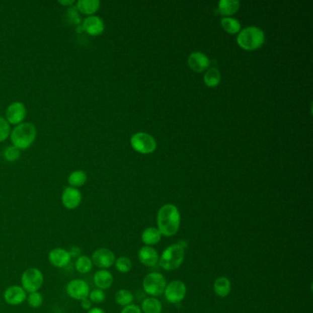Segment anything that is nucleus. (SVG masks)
Returning a JSON list of instances; mask_svg holds the SVG:
<instances>
[{
  "label": "nucleus",
  "instance_id": "31",
  "mask_svg": "<svg viewBox=\"0 0 313 313\" xmlns=\"http://www.w3.org/2000/svg\"><path fill=\"white\" fill-rule=\"evenodd\" d=\"M3 155L7 161L11 163L16 162L21 157V150L14 145H10L4 150Z\"/></svg>",
  "mask_w": 313,
  "mask_h": 313
},
{
  "label": "nucleus",
  "instance_id": "5",
  "mask_svg": "<svg viewBox=\"0 0 313 313\" xmlns=\"http://www.w3.org/2000/svg\"><path fill=\"white\" fill-rule=\"evenodd\" d=\"M21 287L26 292L39 291L44 283V276L42 272L36 267L27 268L22 273L21 278Z\"/></svg>",
  "mask_w": 313,
  "mask_h": 313
},
{
  "label": "nucleus",
  "instance_id": "33",
  "mask_svg": "<svg viewBox=\"0 0 313 313\" xmlns=\"http://www.w3.org/2000/svg\"><path fill=\"white\" fill-rule=\"evenodd\" d=\"M89 298L90 301L94 304H100V303L104 302L106 299V293L102 289L95 288L89 292Z\"/></svg>",
  "mask_w": 313,
  "mask_h": 313
},
{
  "label": "nucleus",
  "instance_id": "21",
  "mask_svg": "<svg viewBox=\"0 0 313 313\" xmlns=\"http://www.w3.org/2000/svg\"><path fill=\"white\" fill-rule=\"evenodd\" d=\"M213 289L218 297H226L229 296L231 290V284L229 278L225 277H218L215 280Z\"/></svg>",
  "mask_w": 313,
  "mask_h": 313
},
{
  "label": "nucleus",
  "instance_id": "13",
  "mask_svg": "<svg viewBox=\"0 0 313 313\" xmlns=\"http://www.w3.org/2000/svg\"><path fill=\"white\" fill-rule=\"evenodd\" d=\"M27 292L21 286L13 285L7 287L3 293V297L7 304L11 306H19L27 299Z\"/></svg>",
  "mask_w": 313,
  "mask_h": 313
},
{
  "label": "nucleus",
  "instance_id": "34",
  "mask_svg": "<svg viewBox=\"0 0 313 313\" xmlns=\"http://www.w3.org/2000/svg\"><path fill=\"white\" fill-rule=\"evenodd\" d=\"M79 14H80V13H79V11L76 10L75 6H72V7H69V8H68V20H69L70 22L76 24V26L82 23V21H81V18H80V15H79Z\"/></svg>",
  "mask_w": 313,
  "mask_h": 313
},
{
  "label": "nucleus",
  "instance_id": "10",
  "mask_svg": "<svg viewBox=\"0 0 313 313\" xmlns=\"http://www.w3.org/2000/svg\"><path fill=\"white\" fill-rule=\"evenodd\" d=\"M131 143L136 151L141 153H149L156 148V141L148 133L139 132L131 137Z\"/></svg>",
  "mask_w": 313,
  "mask_h": 313
},
{
  "label": "nucleus",
  "instance_id": "23",
  "mask_svg": "<svg viewBox=\"0 0 313 313\" xmlns=\"http://www.w3.org/2000/svg\"><path fill=\"white\" fill-rule=\"evenodd\" d=\"M88 181V175L83 170H74L67 178L69 187L79 188L83 187Z\"/></svg>",
  "mask_w": 313,
  "mask_h": 313
},
{
  "label": "nucleus",
  "instance_id": "38",
  "mask_svg": "<svg viewBox=\"0 0 313 313\" xmlns=\"http://www.w3.org/2000/svg\"><path fill=\"white\" fill-rule=\"evenodd\" d=\"M58 3L61 4V5L65 6V7H67V8L72 7V6L75 4V2H74L73 0H59Z\"/></svg>",
  "mask_w": 313,
  "mask_h": 313
},
{
  "label": "nucleus",
  "instance_id": "36",
  "mask_svg": "<svg viewBox=\"0 0 313 313\" xmlns=\"http://www.w3.org/2000/svg\"><path fill=\"white\" fill-rule=\"evenodd\" d=\"M69 255L71 256V258H79V256H82V250L79 246H73L68 250Z\"/></svg>",
  "mask_w": 313,
  "mask_h": 313
},
{
  "label": "nucleus",
  "instance_id": "4",
  "mask_svg": "<svg viewBox=\"0 0 313 313\" xmlns=\"http://www.w3.org/2000/svg\"><path fill=\"white\" fill-rule=\"evenodd\" d=\"M237 42L241 47L246 50H255L262 46L265 42V33L257 27H248L241 31Z\"/></svg>",
  "mask_w": 313,
  "mask_h": 313
},
{
  "label": "nucleus",
  "instance_id": "14",
  "mask_svg": "<svg viewBox=\"0 0 313 313\" xmlns=\"http://www.w3.org/2000/svg\"><path fill=\"white\" fill-rule=\"evenodd\" d=\"M71 256L68 253V250L61 247L53 248L49 252L48 260L52 266L56 268H63L69 265L71 262Z\"/></svg>",
  "mask_w": 313,
  "mask_h": 313
},
{
  "label": "nucleus",
  "instance_id": "6",
  "mask_svg": "<svg viewBox=\"0 0 313 313\" xmlns=\"http://www.w3.org/2000/svg\"><path fill=\"white\" fill-rule=\"evenodd\" d=\"M167 279L162 274L157 272L149 273L142 281L143 290L151 297H159L165 292L167 287Z\"/></svg>",
  "mask_w": 313,
  "mask_h": 313
},
{
  "label": "nucleus",
  "instance_id": "16",
  "mask_svg": "<svg viewBox=\"0 0 313 313\" xmlns=\"http://www.w3.org/2000/svg\"><path fill=\"white\" fill-rule=\"evenodd\" d=\"M138 259L143 266L153 267L159 261V255L152 246H142L138 251Z\"/></svg>",
  "mask_w": 313,
  "mask_h": 313
},
{
  "label": "nucleus",
  "instance_id": "17",
  "mask_svg": "<svg viewBox=\"0 0 313 313\" xmlns=\"http://www.w3.org/2000/svg\"><path fill=\"white\" fill-rule=\"evenodd\" d=\"M113 280V276L108 269H99L95 273L93 277L95 286L102 290L109 289L112 286Z\"/></svg>",
  "mask_w": 313,
  "mask_h": 313
},
{
  "label": "nucleus",
  "instance_id": "11",
  "mask_svg": "<svg viewBox=\"0 0 313 313\" xmlns=\"http://www.w3.org/2000/svg\"><path fill=\"white\" fill-rule=\"evenodd\" d=\"M27 116V110L25 105L21 101H14L6 110V120L11 125H19L22 123Z\"/></svg>",
  "mask_w": 313,
  "mask_h": 313
},
{
  "label": "nucleus",
  "instance_id": "1",
  "mask_svg": "<svg viewBox=\"0 0 313 313\" xmlns=\"http://www.w3.org/2000/svg\"><path fill=\"white\" fill-rule=\"evenodd\" d=\"M157 229L161 234L171 237L178 233L181 217L178 208L173 204H166L157 213Z\"/></svg>",
  "mask_w": 313,
  "mask_h": 313
},
{
  "label": "nucleus",
  "instance_id": "26",
  "mask_svg": "<svg viewBox=\"0 0 313 313\" xmlns=\"http://www.w3.org/2000/svg\"><path fill=\"white\" fill-rule=\"evenodd\" d=\"M134 300L132 293L128 289H120L115 294V301L118 305L124 308L128 305H131Z\"/></svg>",
  "mask_w": 313,
  "mask_h": 313
},
{
  "label": "nucleus",
  "instance_id": "8",
  "mask_svg": "<svg viewBox=\"0 0 313 313\" xmlns=\"http://www.w3.org/2000/svg\"><path fill=\"white\" fill-rule=\"evenodd\" d=\"M65 290L69 297L79 301H81L85 298L89 297V292H90L89 284L80 278L72 279L68 282Z\"/></svg>",
  "mask_w": 313,
  "mask_h": 313
},
{
  "label": "nucleus",
  "instance_id": "30",
  "mask_svg": "<svg viewBox=\"0 0 313 313\" xmlns=\"http://www.w3.org/2000/svg\"><path fill=\"white\" fill-rule=\"evenodd\" d=\"M28 305L32 308H38L42 307L43 304V296L39 291L30 293L27 296Z\"/></svg>",
  "mask_w": 313,
  "mask_h": 313
},
{
  "label": "nucleus",
  "instance_id": "28",
  "mask_svg": "<svg viewBox=\"0 0 313 313\" xmlns=\"http://www.w3.org/2000/svg\"><path fill=\"white\" fill-rule=\"evenodd\" d=\"M114 265H115L116 269L122 274L129 273L132 267L131 260L127 256H120L119 258H117Z\"/></svg>",
  "mask_w": 313,
  "mask_h": 313
},
{
  "label": "nucleus",
  "instance_id": "18",
  "mask_svg": "<svg viewBox=\"0 0 313 313\" xmlns=\"http://www.w3.org/2000/svg\"><path fill=\"white\" fill-rule=\"evenodd\" d=\"M188 64L195 72H203L209 66V58L202 52H196L190 54L188 58Z\"/></svg>",
  "mask_w": 313,
  "mask_h": 313
},
{
  "label": "nucleus",
  "instance_id": "3",
  "mask_svg": "<svg viewBox=\"0 0 313 313\" xmlns=\"http://www.w3.org/2000/svg\"><path fill=\"white\" fill-rule=\"evenodd\" d=\"M184 259L185 248L180 244H174L163 252L158 264L166 271H174L181 266Z\"/></svg>",
  "mask_w": 313,
  "mask_h": 313
},
{
  "label": "nucleus",
  "instance_id": "12",
  "mask_svg": "<svg viewBox=\"0 0 313 313\" xmlns=\"http://www.w3.org/2000/svg\"><path fill=\"white\" fill-rule=\"evenodd\" d=\"M62 203L65 209L69 210L77 209L82 202L83 196L79 188L66 187L62 193Z\"/></svg>",
  "mask_w": 313,
  "mask_h": 313
},
{
  "label": "nucleus",
  "instance_id": "25",
  "mask_svg": "<svg viewBox=\"0 0 313 313\" xmlns=\"http://www.w3.org/2000/svg\"><path fill=\"white\" fill-rule=\"evenodd\" d=\"M240 7L239 1L221 0L219 3V12L221 15H232Z\"/></svg>",
  "mask_w": 313,
  "mask_h": 313
},
{
  "label": "nucleus",
  "instance_id": "29",
  "mask_svg": "<svg viewBox=\"0 0 313 313\" xmlns=\"http://www.w3.org/2000/svg\"><path fill=\"white\" fill-rule=\"evenodd\" d=\"M221 25L226 32L230 33L238 32L241 29L240 22L233 18H223L221 20Z\"/></svg>",
  "mask_w": 313,
  "mask_h": 313
},
{
  "label": "nucleus",
  "instance_id": "9",
  "mask_svg": "<svg viewBox=\"0 0 313 313\" xmlns=\"http://www.w3.org/2000/svg\"><path fill=\"white\" fill-rule=\"evenodd\" d=\"M93 266L99 269H108L115 264V254L108 248H99L95 250L91 256Z\"/></svg>",
  "mask_w": 313,
  "mask_h": 313
},
{
  "label": "nucleus",
  "instance_id": "24",
  "mask_svg": "<svg viewBox=\"0 0 313 313\" xmlns=\"http://www.w3.org/2000/svg\"><path fill=\"white\" fill-rule=\"evenodd\" d=\"M93 263L91 258L88 256H80L79 258L75 259L74 262V268L79 272V274L86 275L89 274V272L93 268Z\"/></svg>",
  "mask_w": 313,
  "mask_h": 313
},
{
  "label": "nucleus",
  "instance_id": "35",
  "mask_svg": "<svg viewBox=\"0 0 313 313\" xmlns=\"http://www.w3.org/2000/svg\"><path fill=\"white\" fill-rule=\"evenodd\" d=\"M120 313H142L141 308L134 304L128 305L121 309Z\"/></svg>",
  "mask_w": 313,
  "mask_h": 313
},
{
  "label": "nucleus",
  "instance_id": "27",
  "mask_svg": "<svg viewBox=\"0 0 313 313\" xmlns=\"http://www.w3.org/2000/svg\"><path fill=\"white\" fill-rule=\"evenodd\" d=\"M205 83L209 87H216L220 81V73L217 68L212 67L207 71L204 76Z\"/></svg>",
  "mask_w": 313,
  "mask_h": 313
},
{
  "label": "nucleus",
  "instance_id": "22",
  "mask_svg": "<svg viewBox=\"0 0 313 313\" xmlns=\"http://www.w3.org/2000/svg\"><path fill=\"white\" fill-rule=\"evenodd\" d=\"M141 309L142 313H161L162 303L156 297H146L141 302Z\"/></svg>",
  "mask_w": 313,
  "mask_h": 313
},
{
  "label": "nucleus",
  "instance_id": "2",
  "mask_svg": "<svg viewBox=\"0 0 313 313\" xmlns=\"http://www.w3.org/2000/svg\"><path fill=\"white\" fill-rule=\"evenodd\" d=\"M37 136L35 126L30 122H22L11 131V140L12 145L20 150H26L32 146Z\"/></svg>",
  "mask_w": 313,
  "mask_h": 313
},
{
  "label": "nucleus",
  "instance_id": "19",
  "mask_svg": "<svg viewBox=\"0 0 313 313\" xmlns=\"http://www.w3.org/2000/svg\"><path fill=\"white\" fill-rule=\"evenodd\" d=\"M75 8L80 14L92 16L97 11H99L100 7L99 0H79L75 2Z\"/></svg>",
  "mask_w": 313,
  "mask_h": 313
},
{
  "label": "nucleus",
  "instance_id": "37",
  "mask_svg": "<svg viewBox=\"0 0 313 313\" xmlns=\"http://www.w3.org/2000/svg\"><path fill=\"white\" fill-rule=\"evenodd\" d=\"M92 304H93V303L90 301V299H89V297H87V298H85V299L80 301L81 308L85 309V310H87V311L92 308Z\"/></svg>",
  "mask_w": 313,
  "mask_h": 313
},
{
  "label": "nucleus",
  "instance_id": "15",
  "mask_svg": "<svg viewBox=\"0 0 313 313\" xmlns=\"http://www.w3.org/2000/svg\"><path fill=\"white\" fill-rule=\"evenodd\" d=\"M84 32L89 33L91 36H99L102 32H104V21L96 15L87 17L82 21Z\"/></svg>",
  "mask_w": 313,
  "mask_h": 313
},
{
  "label": "nucleus",
  "instance_id": "20",
  "mask_svg": "<svg viewBox=\"0 0 313 313\" xmlns=\"http://www.w3.org/2000/svg\"><path fill=\"white\" fill-rule=\"evenodd\" d=\"M163 235L155 227H149L142 231L141 241L145 246H152L157 245L162 238Z\"/></svg>",
  "mask_w": 313,
  "mask_h": 313
},
{
  "label": "nucleus",
  "instance_id": "32",
  "mask_svg": "<svg viewBox=\"0 0 313 313\" xmlns=\"http://www.w3.org/2000/svg\"><path fill=\"white\" fill-rule=\"evenodd\" d=\"M11 124L5 118L0 117V142L6 141L11 136Z\"/></svg>",
  "mask_w": 313,
  "mask_h": 313
},
{
  "label": "nucleus",
  "instance_id": "7",
  "mask_svg": "<svg viewBox=\"0 0 313 313\" xmlns=\"http://www.w3.org/2000/svg\"><path fill=\"white\" fill-rule=\"evenodd\" d=\"M164 294L168 302L179 304L187 295V286L183 281L174 280L167 284Z\"/></svg>",
  "mask_w": 313,
  "mask_h": 313
},
{
  "label": "nucleus",
  "instance_id": "39",
  "mask_svg": "<svg viewBox=\"0 0 313 313\" xmlns=\"http://www.w3.org/2000/svg\"><path fill=\"white\" fill-rule=\"evenodd\" d=\"M87 313H106L105 312L103 308H99V307H94V308H91L89 310L87 311Z\"/></svg>",
  "mask_w": 313,
  "mask_h": 313
}]
</instances>
